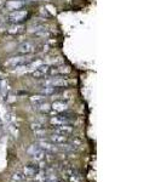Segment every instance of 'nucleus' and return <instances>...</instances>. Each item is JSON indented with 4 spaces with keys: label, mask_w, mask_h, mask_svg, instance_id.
Masks as SVG:
<instances>
[{
    "label": "nucleus",
    "mask_w": 161,
    "mask_h": 182,
    "mask_svg": "<svg viewBox=\"0 0 161 182\" xmlns=\"http://www.w3.org/2000/svg\"><path fill=\"white\" fill-rule=\"evenodd\" d=\"M32 60V59H28L27 57V55H22V56H15V57H11V59H9V60L5 62V66H7V67H18V66H22V64H24V63H27V62H29V61Z\"/></svg>",
    "instance_id": "nucleus-1"
},
{
    "label": "nucleus",
    "mask_w": 161,
    "mask_h": 182,
    "mask_svg": "<svg viewBox=\"0 0 161 182\" xmlns=\"http://www.w3.org/2000/svg\"><path fill=\"white\" fill-rule=\"evenodd\" d=\"M38 146L40 147L42 151H45V152H50V153L58 151V147H57L55 143H52L50 140H45V139L39 140V141H38Z\"/></svg>",
    "instance_id": "nucleus-2"
},
{
    "label": "nucleus",
    "mask_w": 161,
    "mask_h": 182,
    "mask_svg": "<svg viewBox=\"0 0 161 182\" xmlns=\"http://www.w3.org/2000/svg\"><path fill=\"white\" fill-rule=\"evenodd\" d=\"M27 17V11L24 10H15L12 11L10 15H9V21L14 22V23H17V22H21Z\"/></svg>",
    "instance_id": "nucleus-3"
},
{
    "label": "nucleus",
    "mask_w": 161,
    "mask_h": 182,
    "mask_svg": "<svg viewBox=\"0 0 161 182\" xmlns=\"http://www.w3.org/2000/svg\"><path fill=\"white\" fill-rule=\"evenodd\" d=\"M35 49L37 47H35L34 44H32V42H23V44H21L20 47H18V52L21 55H29V54L34 52Z\"/></svg>",
    "instance_id": "nucleus-4"
},
{
    "label": "nucleus",
    "mask_w": 161,
    "mask_h": 182,
    "mask_svg": "<svg viewBox=\"0 0 161 182\" xmlns=\"http://www.w3.org/2000/svg\"><path fill=\"white\" fill-rule=\"evenodd\" d=\"M49 71H50V66L49 64H41L40 67L35 68V71L33 72V77L37 78V79H40L45 74L49 73Z\"/></svg>",
    "instance_id": "nucleus-5"
},
{
    "label": "nucleus",
    "mask_w": 161,
    "mask_h": 182,
    "mask_svg": "<svg viewBox=\"0 0 161 182\" xmlns=\"http://www.w3.org/2000/svg\"><path fill=\"white\" fill-rule=\"evenodd\" d=\"M39 165L38 164H28L26 168H24V177H33L35 176V174L39 171Z\"/></svg>",
    "instance_id": "nucleus-6"
},
{
    "label": "nucleus",
    "mask_w": 161,
    "mask_h": 182,
    "mask_svg": "<svg viewBox=\"0 0 161 182\" xmlns=\"http://www.w3.org/2000/svg\"><path fill=\"white\" fill-rule=\"evenodd\" d=\"M73 132V127L69 126L68 124H63V125H58L56 129H55V134H58V135H63V136H67L70 135Z\"/></svg>",
    "instance_id": "nucleus-7"
},
{
    "label": "nucleus",
    "mask_w": 161,
    "mask_h": 182,
    "mask_svg": "<svg viewBox=\"0 0 161 182\" xmlns=\"http://www.w3.org/2000/svg\"><path fill=\"white\" fill-rule=\"evenodd\" d=\"M67 103L64 101H60V100H57V101H55L52 104H51V108L55 111V112H57V113H61V112H64L65 109H67Z\"/></svg>",
    "instance_id": "nucleus-8"
},
{
    "label": "nucleus",
    "mask_w": 161,
    "mask_h": 182,
    "mask_svg": "<svg viewBox=\"0 0 161 182\" xmlns=\"http://www.w3.org/2000/svg\"><path fill=\"white\" fill-rule=\"evenodd\" d=\"M24 5L23 1H20V0H10L6 2V7L11 11H15V10H20L21 7Z\"/></svg>",
    "instance_id": "nucleus-9"
},
{
    "label": "nucleus",
    "mask_w": 161,
    "mask_h": 182,
    "mask_svg": "<svg viewBox=\"0 0 161 182\" xmlns=\"http://www.w3.org/2000/svg\"><path fill=\"white\" fill-rule=\"evenodd\" d=\"M50 141L55 144H62V143H65L68 141V137L67 136H63V135H58V134H53L51 137H50Z\"/></svg>",
    "instance_id": "nucleus-10"
},
{
    "label": "nucleus",
    "mask_w": 161,
    "mask_h": 182,
    "mask_svg": "<svg viewBox=\"0 0 161 182\" xmlns=\"http://www.w3.org/2000/svg\"><path fill=\"white\" fill-rule=\"evenodd\" d=\"M35 108L41 112V113H49V111L51 109V104H49V103H46V102H41V103H38L37 106H35Z\"/></svg>",
    "instance_id": "nucleus-11"
},
{
    "label": "nucleus",
    "mask_w": 161,
    "mask_h": 182,
    "mask_svg": "<svg viewBox=\"0 0 161 182\" xmlns=\"http://www.w3.org/2000/svg\"><path fill=\"white\" fill-rule=\"evenodd\" d=\"M33 158H34V160H37V162H41V160H44L45 159V151H42V149H38L37 152H34L33 154Z\"/></svg>",
    "instance_id": "nucleus-12"
},
{
    "label": "nucleus",
    "mask_w": 161,
    "mask_h": 182,
    "mask_svg": "<svg viewBox=\"0 0 161 182\" xmlns=\"http://www.w3.org/2000/svg\"><path fill=\"white\" fill-rule=\"evenodd\" d=\"M24 30V27L23 26H21V24H15V26H12L7 32L10 33V34H18V33H22Z\"/></svg>",
    "instance_id": "nucleus-13"
},
{
    "label": "nucleus",
    "mask_w": 161,
    "mask_h": 182,
    "mask_svg": "<svg viewBox=\"0 0 161 182\" xmlns=\"http://www.w3.org/2000/svg\"><path fill=\"white\" fill-rule=\"evenodd\" d=\"M55 91H56V87H52V86H45V87L41 90V95H45V96H47V95H52Z\"/></svg>",
    "instance_id": "nucleus-14"
},
{
    "label": "nucleus",
    "mask_w": 161,
    "mask_h": 182,
    "mask_svg": "<svg viewBox=\"0 0 161 182\" xmlns=\"http://www.w3.org/2000/svg\"><path fill=\"white\" fill-rule=\"evenodd\" d=\"M12 180L16 182H22L24 180V175H22L20 172H16V174H14L12 175Z\"/></svg>",
    "instance_id": "nucleus-15"
},
{
    "label": "nucleus",
    "mask_w": 161,
    "mask_h": 182,
    "mask_svg": "<svg viewBox=\"0 0 161 182\" xmlns=\"http://www.w3.org/2000/svg\"><path fill=\"white\" fill-rule=\"evenodd\" d=\"M30 101L33 102V103H35V104H38V103H41V102H44V95H39V96H33V97L30 99Z\"/></svg>",
    "instance_id": "nucleus-16"
},
{
    "label": "nucleus",
    "mask_w": 161,
    "mask_h": 182,
    "mask_svg": "<svg viewBox=\"0 0 161 182\" xmlns=\"http://www.w3.org/2000/svg\"><path fill=\"white\" fill-rule=\"evenodd\" d=\"M42 127V124L41 123H33L32 124V129L35 131V130H39V129H41Z\"/></svg>",
    "instance_id": "nucleus-17"
},
{
    "label": "nucleus",
    "mask_w": 161,
    "mask_h": 182,
    "mask_svg": "<svg viewBox=\"0 0 161 182\" xmlns=\"http://www.w3.org/2000/svg\"><path fill=\"white\" fill-rule=\"evenodd\" d=\"M73 143H74V146H75V144H77V146H80L81 141H80V140H78V139H75V140L73 141Z\"/></svg>",
    "instance_id": "nucleus-18"
}]
</instances>
